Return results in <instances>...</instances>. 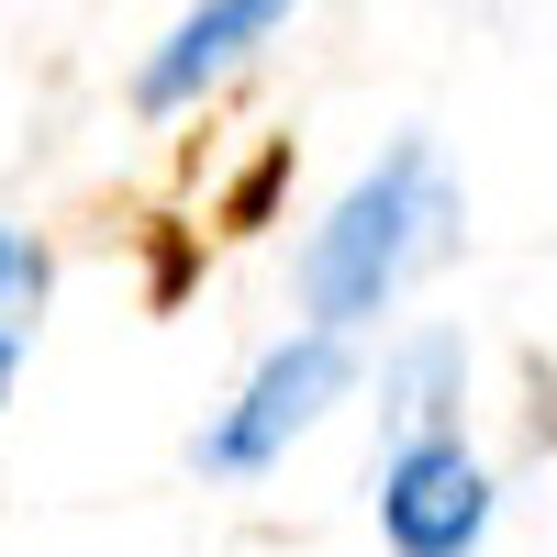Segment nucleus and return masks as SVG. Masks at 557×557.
<instances>
[{"mask_svg":"<svg viewBox=\"0 0 557 557\" xmlns=\"http://www.w3.org/2000/svg\"><path fill=\"white\" fill-rule=\"evenodd\" d=\"M424 223H435V168H424V146H391V157L335 201V223H323L312 257H301V290H312V312H323V335H346L357 312L391 301V278H401L412 246H424Z\"/></svg>","mask_w":557,"mask_h":557,"instance_id":"nucleus-1","label":"nucleus"},{"mask_svg":"<svg viewBox=\"0 0 557 557\" xmlns=\"http://www.w3.org/2000/svg\"><path fill=\"white\" fill-rule=\"evenodd\" d=\"M380 524L401 557H469L480 524H491V480H480V457L457 446V435H412L391 457V480H380Z\"/></svg>","mask_w":557,"mask_h":557,"instance_id":"nucleus-2","label":"nucleus"},{"mask_svg":"<svg viewBox=\"0 0 557 557\" xmlns=\"http://www.w3.org/2000/svg\"><path fill=\"white\" fill-rule=\"evenodd\" d=\"M335 391H346V335H323V323H312V335H290V346L246 380V401L212 424V469H268V457L290 446Z\"/></svg>","mask_w":557,"mask_h":557,"instance_id":"nucleus-3","label":"nucleus"},{"mask_svg":"<svg viewBox=\"0 0 557 557\" xmlns=\"http://www.w3.org/2000/svg\"><path fill=\"white\" fill-rule=\"evenodd\" d=\"M278 12H290V0H201V12L178 23V34L157 45V57H146L134 101H146V112H178V101H201V89H212L223 67H235V57H246V45H257Z\"/></svg>","mask_w":557,"mask_h":557,"instance_id":"nucleus-4","label":"nucleus"},{"mask_svg":"<svg viewBox=\"0 0 557 557\" xmlns=\"http://www.w3.org/2000/svg\"><path fill=\"white\" fill-rule=\"evenodd\" d=\"M34 301H45V257L12 235V223H0V335H23V323H34Z\"/></svg>","mask_w":557,"mask_h":557,"instance_id":"nucleus-5","label":"nucleus"},{"mask_svg":"<svg viewBox=\"0 0 557 557\" xmlns=\"http://www.w3.org/2000/svg\"><path fill=\"white\" fill-rule=\"evenodd\" d=\"M0 380H12V335H0Z\"/></svg>","mask_w":557,"mask_h":557,"instance_id":"nucleus-6","label":"nucleus"}]
</instances>
